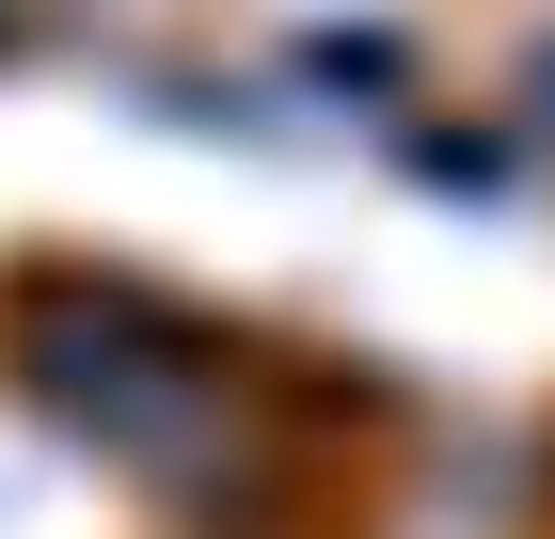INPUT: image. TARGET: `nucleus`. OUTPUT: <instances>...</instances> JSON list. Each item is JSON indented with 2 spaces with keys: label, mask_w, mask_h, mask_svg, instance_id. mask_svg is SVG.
<instances>
[{
  "label": "nucleus",
  "mask_w": 555,
  "mask_h": 539,
  "mask_svg": "<svg viewBox=\"0 0 555 539\" xmlns=\"http://www.w3.org/2000/svg\"><path fill=\"white\" fill-rule=\"evenodd\" d=\"M524 95H540V112H555V33H540V48H524Z\"/></svg>",
  "instance_id": "1"
},
{
  "label": "nucleus",
  "mask_w": 555,
  "mask_h": 539,
  "mask_svg": "<svg viewBox=\"0 0 555 539\" xmlns=\"http://www.w3.org/2000/svg\"><path fill=\"white\" fill-rule=\"evenodd\" d=\"M16 33H33V16H16V0H0V48H16Z\"/></svg>",
  "instance_id": "2"
}]
</instances>
